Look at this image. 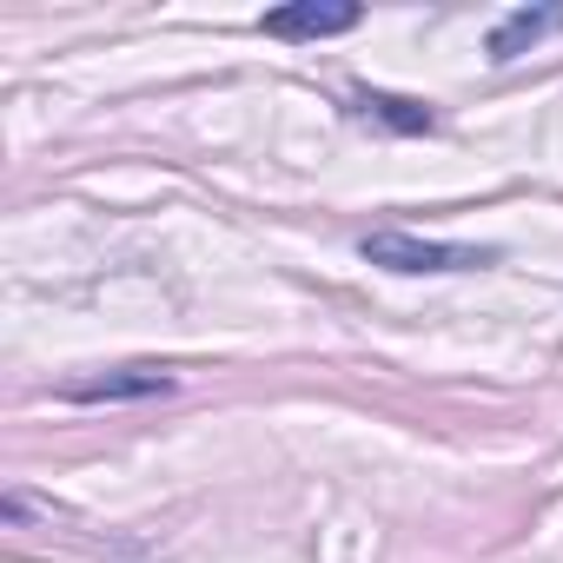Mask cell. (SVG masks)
Here are the masks:
<instances>
[{
  "mask_svg": "<svg viewBox=\"0 0 563 563\" xmlns=\"http://www.w3.org/2000/svg\"><path fill=\"white\" fill-rule=\"evenodd\" d=\"M358 252H365V265H385V272H484V265H497V245H451V239H418V232H365Z\"/></svg>",
  "mask_w": 563,
  "mask_h": 563,
  "instance_id": "cell-1",
  "label": "cell"
},
{
  "mask_svg": "<svg viewBox=\"0 0 563 563\" xmlns=\"http://www.w3.org/2000/svg\"><path fill=\"white\" fill-rule=\"evenodd\" d=\"M365 14L352 8V0H292V8H272L258 27L272 41H332V34H352Z\"/></svg>",
  "mask_w": 563,
  "mask_h": 563,
  "instance_id": "cell-2",
  "label": "cell"
},
{
  "mask_svg": "<svg viewBox=\"0 0 563 563\" xmlns=\"http://www.w3.org/2000/svg\"><path fill=\"white\" fill-rule=\"evenodd\" d=\"M159 391H173V372H166V365H120V372H107V378H74V385H60L67 405H120V398H159Z\"/></svg>",
  "mask_w": 563,
  "mask_h": 563,
  "instance_id": "cell-3",
  "label": "cell"
},
{
  "mask_svg": "<svg viewBox=\"0 0 563 563\" xmlns=\"http://www.w3.org/2000/svg\"><path fill=\"white\" fill-rule=\"evenodd\" d=\"M543 34H563V8H517V14H504V21L490 27L484 54H490L497 67H510V60H517V54H530Z\"/></svg>",
  "mask_w": 563,
  "mask_h": 563,
  "instance_id": "cell-4",
  "label": "cell"
},
{
  "mask_svg": "<svg viewBox=\"0 0 563 563\" xmlns=\"http://www.w3.org/2000/svg\"><path fill=\"white\" fill-rule=\"evenodd\" d=\"M352 113L385 126V133H438V113L424 100H405V93H378V87H358L352 93Z\"/></svg>",
  "mask_w": 563,
  "mask_h": 563,
  "instance_id": "cell-5",
  "label": "cell"
}]
</instances>
